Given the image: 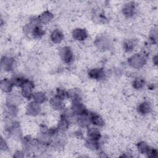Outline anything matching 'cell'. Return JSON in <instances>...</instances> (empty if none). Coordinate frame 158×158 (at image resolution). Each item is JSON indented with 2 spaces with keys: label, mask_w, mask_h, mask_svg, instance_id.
I'll return each instance as SVG.
<instances>
[{
  "label": "cell",
  "mask_w": 158,
  "mask_h": 158,
  "mask_svg": "<svg viewBox=\"0 0 158 158\" xmlns=\"http://www.w3.org/2000/svg\"><path fill=\"white\" fill-rule=\"evenodd\" d=\"M146 60L144 56L141 54H136L131 56L128 60V64L133 68L139 69L146 64Z\"/></svg>",
  "instance_id": "1"
},
{
  "label": "cell",
  "mask_w": 158,
  "mask_h": 158,
  "mask_svg": "<svg viewBox=\"0 0 158 158\" xmlns=\"http://www.w3.org/2000/svg\"><path fill=\"white\" fill-rule=\"evenodd\" d=\"M35 87L33 82L27 79L21 88V94L25 99H31L33 96V89Z\"/></svg>",
  "instance_id": "2"
},
{
  "label": "cell",
  "mask_w": 158,
  "mask_h": 158,
  "mask_svg": "<svg viewBox=\"0 0 158 158\" xmlns=\"http://www.w3.org/2000/svg\"><path fill=\"white\" fill-rule=\"evenodd\" d=\"M59 56L61 60L65 64L70 63L73 59V53L69 46H64L60 49Z\"/></svg>",
  "instance_id": "3"
},
{
  "label": "cell",
  "mask_w": 158,
  "mask_h": 158,
  "mask_svg": "<svg viewBox=\"0 0 158 158\" xmlns=\"http://www.w3.org/2000/svg\"><path fill=\"white\" fill-rule=\"evenodd\" d=\"M136 12V6L133 2H130L125 4L122 8L123 15L127 17H133Z\"/></svg>",
  "instance_id": "4"
},
{
  "label": "cell",
  "mask_w": 158,
  "mask_h": 158,
  "mask_svg": "<svg viewBox=\"0 0 158 158\" xmlns=\"http://www.w3.org/2000/svg\"><path fill=\"white\" fill-rule=\"evenodd\" d=\"M41 106L35 101H32L29 103L26 108L27 113L30 116H36L41 112Z\"/></svg>",
  "instance_id": "5"
},
{
  "label": "cell",
  "mask_w": 158,
  "mask_h": 158,
  "mask_svg": "<svg viewBox=\"0 0 158 158\" xmlns=\"http://www.w3.org/2000/svg\"><path fill=\"white\" fill-rule=\"evenodd\" d=\"M1 69L4 71L10 72L13 70L15 65V60L9 57L4 56L1 59Z\"/></svg>",
  "instance_id": "6"
},
{
  "label": "cell",
  "mask_w": 158,
  "mask_h": 158,
  "mask_svg": "<svg viewBox=\"0 0 158 158\" xmlns=\"http://www.w3.org/2000/svg\"><path fill=\"white\" fill-rule=\"evenodd\" d=\"M89 77L94 80H100L104 79L106 76V73L104 69L101 68H94L88 72Z\"/></svg>",
  "instance_id": "7"
},
{
  "label": "cell",
  "mask_w": 158,
  "mask_h": 158,
  "mask_svg": "<svg viewBox=\"0 0 158 158\" xmlns=\"http://www.w3.org/2000/svg\"><path fill=\"white\" fill-rule=\"evenodd\" d=\"M90 123L96 127H101L104 125V121L102 117L97 113H89Z\"/></svg>",
  "instance_id": "8"
},
{
  "label": "cell",
  "mask_w": 158,
  "mask_h": 158,
  "mask_svg": "<svg viewBox=\"0 0 158 158\" xmlns=\"http://www.w3.org/2000/svg\"><path fill=\"white\" fill-rule=\"evenodd\" d=\"M72 36L77 41H82L88 38V33L85 29L82 28H77L72 31Z\"/></svg>",
  "instance_id": "9"
},
{
  "label": "cell",
  "mask_w": 158,
  "mask_h": 158,
  "mask_svg": "<svg viewBox=\"0 0 158 158\" xmlns=\"http://www.w3.org/2000/svg\"><path fill=\"white\" fill-rule=\"evenodd\" d=\"M70 126V119L65 114H62L58 122L57 127L59 131H65Z\"/></svg>",
  "instance_id": "10"
},
{
  "label": "cell",
  "mask_w": 158,
  "mask_h": 158,
  "mask_svg": "<svg viewBox=\"0 0 158 158\" xmlns=\"http://www.w3.org/2000/svg\"><path fill=\"white\" fill-rule=\"evenodd\" d=\"M138 112L143 115L149 114L152 110V107L151 104L148 101H143L141 102L137 107Z\"/></svg>",
  "instance_id": "11"
},
{
  "label": "cell",
  "mask_w": 158,
  "mask_h": 158,
  "mask_svg": "<svg viewBox=\"0 0 158 158\" xmlns=\"http://www.w3.org/2000/svg\"><path fill=\"white\" fill-rule=\"evenodd\" d=\"M64 39V34L59 29L54 30L50 35V40L54 44L60 43Z\"/></svg>",
  "instance_id": "12"
},
{
  "label": "cell",
  "mask_w": 158,
  "mask_h": 158,
  "mask_svg": "<svg viewBox=\"0 0 158 158\" xmlns=\"http://www.w3.org/2000/svg\"><path fill=\"white\" fill-rule=\"evenodd\" d=\"M53 17V14L51 12L46 10L43 12L41 15H40V16L38 17V20L40 24L46 25L52 20Z\"/></svg>",
  "instance_id": "13"
},
{
  "label": "cell",
  "mask_w": 158,
  "mask_h": 158,
  "mask_svg": "<svg viewBox=\"0 0 158 158\" xmlns=\"http://www.w3.org/2000/svg\"><path fill=\"white\" fill-rule=\"evenodd\" d=\"M87 136L88 139L99 141L101 138V134L97 127L88 128L87 131Z\"/></svg>",
  "instance_id": "14"
},
{
  "label": "cell",
  "mask_w": 158,
  "mask_h": 158,
  "mask_svg": "<svg viewBox=\"0 0 158 158\" xmlns=\"http://www.w3.org/2000/svg\"><path fill=\"white\" fill-rule=\"evenodd\" d=\"M14 86V85L11 80L4 78L1 81V89L4 93H10Z\"/></svg>",
  "instance_id": "15"
},
{
  "label": "cell",
  "mask_w": 158,
  "mask_h": 158,
  "mask_svg": "<svg viewBox=\"0 0 158 158\" xmlns=\"http://www.w3.org/2000/svg\"><path fill=\"white\" fill-rule=\"evenodd\" d=\"M63 99L55 95L49 100V104L51 107L56 110H60L63 107Z\"/></svg>",
  "instance_id": "16"
},
{
  "label": "cell",
  "mask_w": 158,
  "mask_h": 158,
  "mask_svg": "<svg viewBox=\"0 0 158 158\" xmlns=\"http://www.w3.org/2000/svg\"><path fill=\"white\" fill-rule=\"evenodd\" d=\"M96 45L97 47L101 49H107L109 48L110 43L107 38L106 37L101 36L96 39Z\"/></svg>",
  "instance_id": "17"
},
{
  "label": "cell",
  "mask_w": 158,
  "mask_h": 158,
  "mask_svg": "<svg viewBox=\"0 0 158 158\" xmlns=\"http://www.w3.org/2000/svg\"><path fill=\"white\" fill-rule=\"evenodd\" d=\"M31 34L35 38H41L44 35L45 31L42 27L38 24L33 27L31 31Z\"/></svg>",
  "instance_id": "18"
},
{
  "label": "cell",
  "mask_w": 158,
  "mask_h": 158,
  "mask_svg": "<svg viewBox=\"0 0 158 158\" xmlns=\"http://www.w3.org/2000/svg\"><path fill=\"white\" fill-rule=\"evenodd\" d=\"M31 98L33 99V101L41 104L45 102L46 99V95L45 93L43 91H37L33 93Z\"/></svg>",
  "instance_id": "19"
},
{
  "label": "cell",
  "mask_w": 158,
  "mask_h": 158,
  "mask_svg": "<svg viewBox=\"0 0 158 158\" xmlns=\"http://www.w3.org/2000/svg\"><path fill=\"white\" fill-rule=\"evenodd\" d=\"M20 101L21 98L17 94H10L7 98L6 105L17 106L18 104L20 103Z\"/></svg>",
  "instance_id": "20"
},
{
  "label": "cell",
  "mask_w": 158,
  "mask_h": 158,
  "mask_svg": "<svg viewBox=\"0 0 158 158\" xmlns=\"http://www.w3.org/2000/svg\"><path fill=\"white\" fill-rule=\"evenodd\" d=\"M85 143H86V146H87V148H88L89 149L96 151V150H98L99 148V141L93 140V139L88 138L86 140Z\"/></svg>",
  "instance_id": "21"
},
{
  "label": "cell",
  "mask_w": 158,
  "mask_h": 158,
  "mask_svg": "<svg viewBox=\"0 0 158 158\" xmlns=\"http://www.w3.org/2000/svg\"><path fill=\"white\" fill-rule=\"evenodd\" d=\"M150 148H151L149 146V145L144 141L139 142L137 144L138 151L141 154H147L148 152H149Z\"/></svg>",
  "instance_id": "22"
},
{
  "label": "cell",
  "mask_w": 158,
  "mask_h": 158,
  "mask_svg": "<svg viewBox=\"0 0 158 158\" xmlns=\"http://www.w3.org/2000/svg\"><path fill=\"white\" fill-rule=\"evenodd\" d=\"M144 80L140 77H137L132 82L133 87L136 89H140L144 87Z\"/></svg>",
  "instance_id": "23"
},
{
  "label": "cell",
  "mask_w": 158,
  "mask_h": 158,
  "mask_svg": "<svg viewBox=\"0 0 158 158\" xmlns=\"http://www.w3.org/2000/svg\"><path fill=\"white\" fill-rule=\"evenodd\" d=\"M123 48L126 52H131L135 48V43L133 41L130 40H126L123 42Z\"/></svg>",
  "instance_id": "24"
},
{
  "label": "cell",
  "mask_w": 158,
  "mask_h": 158,
  "mask_svg": "<svg viewBox=\"0 0 158 158\" xmlns=\"http://www.w3.org/2000/svg\"><path fill=\"white\" fill-rule=\"evenodd\" d=\"M7 148H8V146H7V144L6 141L3 139V138H1V150L6 151L7 149Z\"/></svg>",
  "instance_id": "25"
}]
</instances>
